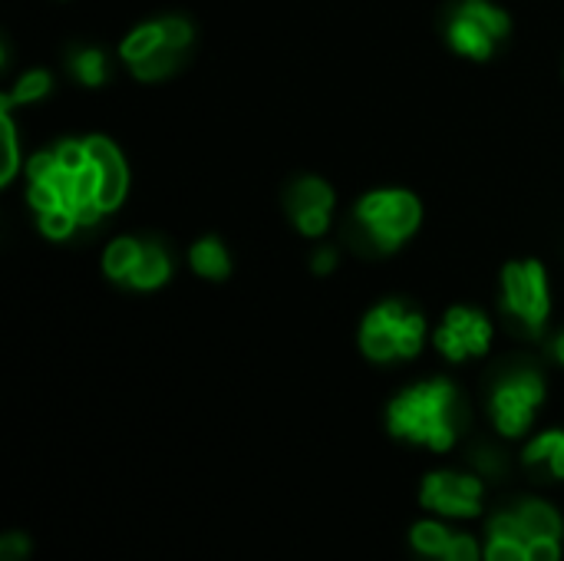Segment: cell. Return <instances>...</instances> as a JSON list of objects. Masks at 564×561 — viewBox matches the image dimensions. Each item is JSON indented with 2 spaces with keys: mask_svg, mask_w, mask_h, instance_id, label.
<instances>
[{
  "mask_svg": "<svg viewBox=\"0 0 564 561\" xmlns=\"http://www.w3.org/2000/svg\"><path fill=\"white\" fill-rule=\"evenodd\" d=\"M502 304H506V314L525 334L535 337L545 331L549 314H552V284L539 258L509 261L502 268Z\"/></svg>",
  "mask_w": 564,
  "mask_h": 561,
  "instance_id": "6",
  "label": "cell"
},
{
  "mask_svg": "<svg viewBox=\"0 0 564 561\" xmlns=\"http://www.w3.org/2000/svg\"><path fill=\"white\" fill-rule=\"evenodd\" d=\"M529 561H558L555 539H535V542H529Z\"/></svg>",
  "mask_w": 564,
  "mask_h": 561,
  "instance_id": "27",
  "label": "cell"
},
{
  "mask_svg": "<svg viewBox=\"0 0 564 561\" xmlns=\"http://www.w3.org/2000/svg\"><path fill=\"white\" fill-rule=\"evenodd\" d=\"M525 463L535 470V466H545L549 476H564V433H545L539 436L529 450H525Z\"/></svg>",
  "mask_w": 564,
  "mask_h": 561,
  "instance_id": "18",
  "label": "cell"
},
{
  "mask_svg": "<svg viewBox=\"0 0 564 561\" xmlns=\"http://www.w3.org/2000/svg\"><path fill=\"white\" fill-rule=\"evenodd\" d=\"M463 427V403L449 380H426L400 393L390 407V430L433 450H449Z\"/></svg>",
  "mask_w": 564,
  "mask_h": 561,
  "instance_id": "2",
  "label": "cell"
},
{
  "mask_svg": "<svg viewBox=\"0 0 564 561\" xmlns=\"http://www.w3.org/2000/svg\"><path fill=\"white\" fill-rule=\"evenodd\" d=\"M26 559V539L23 536H7L0 542V561H20Z\"/></svg>",
  "mask_w": 564,
  "mask_h": 561,
  "instance_id": "26",
  "label": "cell"
},
{
  "mask_svg": "<svg viewBox=\"0 0 564 561\" xmlns=\"http://www.w3.org/2000/svg\"><path fill=\"white\" fill-rule=\"evenodd\" d=\"M492 337H496V327H492V321L479 308L453 304L443 314V324L433 334V344H436V350L446 360L463 364L469 357H486L489 347H492Z\"/></svg>",
  "mask_w": 564,
  "mask_h": 561,
  "instance_id": "9",
  "label": "cell"
},
{
  "mask_svg": "<svg viewBox=\"0 0 564 561\" xmlns=\"http://www.w3.org/2000/svg\"><path fill=\"white\" fill-rule=\"evenodd\" d=\"M66 69L69 76L86 86V89H99L106 86L109 79V56L99 50V46H76L69 56H66Z\"/></svg>",
  "mask_w": 564,
  "mask_h": 561,
  "instance_id": "15",
  "label": "cell"
},
{
  "mask_svg": "<svg viewBox=\"0 0 564 561\" xmlns=\"http://www.w3.org/2000/svg\"><path fill=\"white\" fill-rule=\"evenodd\" d=\"M26 205L33 215L69 212L79 228L99 225L109 212L102 208V172L86 139H63L26 159Z\"/></svg>",
  "mask_w": 564,
  "mask_h": 561,
  "instance_id": "1",
  "label": "cell"
},
{
  "mask_svg": "<svg viewBox=\"0 0 564 561\" xmlns=\"http://www.w3.org/2000/svg\"><path fill=\"white\" fill-rule=\"evenodd\" d=\"M479 479L473 476H453V473H436L423 486V503L430 509L449 513V516H473L479 509Z\"/></svg>",
  "mask_w": 564,
  "mask_h": 561,
  "instance_id": "11",
  "label": "cell"
},
{
  "mask_svg": "<svg viewBox=\"0 0 564 561\" xmlns=\"http://www.w3.org/2000/svg\"><path fill=\"white\" fill-rule=\"evenodd\" d=\"M489 561H529V549L525 546H519V542H496L492 539V546H489Z\"/></svg>",
  "mask_w": 564,
  "mask_h": 561,
  "instance_id": "23",
  "label": "cell"
},
{
  "mask_svg": "<svg viewBox=\"0 0 564 561\" xmlns=\"http://www.w3.org/2000/svg\"><path fill=\"white\" fill-rule=\"evenodd\" d=\"M53 93V73L50 69H26L20 73V79L0 96V106H10V109H23V106H33V103H43L46 96Z\"/></svg>",
  "mask_w": 564,
  "mask_h": 561,
  "instance_id": "16",
  "label": "cell"
},
{
  "mask_svg": "<svg viewBox=\"0 0 564 561\" xmlns=\"http://www.w3.org/2000/svg\"><path fill=\"white\" fill-rule=\"evenodd\" d=\"M0 126H3V169H0V185H13V179L20 175V169L26 165L20 159V136H17V122H13V109L0 106Z\"/></svg>",
  "mask_w": 564,
  "mask_h": 561,
  "instance_id": "19",
  "label": "cell"
},
{
  "mask_svg": "<svg viewBox=\"0 0 564 561\" xmlns=\"http://www.w3.org/2000/svg\"><path fill=\"white\" fill-rule=\"evenodd\" d=\"M169 278H172V255L165 251V245L162 241H142V251L135 258V268H132L126 288L145 294V291L165 288Z\"/></svg>",
  "mask_w": 564,
  "mask_h": 561,
  "instance_id": "13",
  "label": "cell"
},
{
  "mask_svg": "<svg viewBox=\"0 0 564 561\" xmlns=\"http://www.w3.org/2000/svg\"><path fill=\"white\" fill-rule=\"evenodd\" d=\"M354 222L373 241L377 251L390 255L403 248L423 225V202L410 188H377L354 208Z\"/></svg>",
  "mask_w": 564,
  "mask_h": 561,
  "instance_id": "5",
  "label": "cell"
},
{
  "mask_svg": "<svg viewBox=\"0 0 564 561\" xmlns=\"http://www.w3.org/2000/svg\"><path fill=\"white\" fill-rule=\"evenodd\" d=\"M545 400V380L539 370L532 367H519L512 374H506L492 393H489V413L492 423L499 427V433L506 436H522L535 417V410Z\"/></svg>",
  "mask_w": 564,
  "mask_h": 561,
  "instance_id": "8",
  "label": "cell"
},
{
  "mask_svg": "<svg viewBox=\"0 0 564 561\" xmlns=\"http://www.w3.org/2000/svg\"><path fill=\"white\" fill-rule=\"evenodd\" d=\"M334 208H337V192L330 188V182L317 179V175H301L291 182L288 188V215L297 228V235L304 238H324L330 231L334 222Z\"/></svg>",
  "mask_w": 564,
  "mask_h": 561,
  "instance_id": "10",
  "label": "cell"
},
{
  "mask_svg": "<svg viewBox=\"0 0 564 561\" xmlns=\"http://www.w3.org/2000/svg\"><path fill=\"white\" fill-rule=\"evenodd\" d=\"M512 33V20L502 7H496L492 0H463L456 3L449 26H446V40L449 46L476 63H486L496 56L499 43Z\"/></svg>",
  "mask_w": 564,
  "mask_h": 561,
  "instance_id": "7",
  "label": "cell"
},
{
  "mask_svg": "<svg viewBox=\"0 0 564 561\" xmlns=\"http://www.w3.org/2000/svg\"><path fill=\"white\" fill-rule=\"evenodd\" d=\"M476 463H479L486 473H492V476H499V473L506 470V460H502V456H496L492 450H479V453H476Z\"/></svg>",
  "mask_w": 564,
  "mask_h": 561,
  "instance_id": "28",
  "label": "cell"
},
{
  "mask_svg": "<svg viewBox=\"0 0 564 561\" xmlns=\"http://www.w3.org/2000/svg\"><path fill=\"white\" fill-rule=\"evenodd\" d=\"M337 261H340V251L334 248V245H321L317 251H314V258H311V268H314V274H334V268H337Z\"/></svg>",
  "mask_w": 564,
  "mask_h": 561,
  "instance_id": "24",
  "label": "cell"
},
{
  "mask_svg": "<svg viewBox=\"0 0 564 561\" xmlns=\"http://www.w3.org/2000/svg\"><path fill=\"white\" fill-rule=\"evenodd\" d=\"M192 43H195L192 20L178 13H165L132 26L119 40V60L139 83H159L182 66Z\"/></svg>",
  "mask_w": 564,
  "mask_h": 561,
  "instance_id": "3",
  "label": "cell"
},
{
  "mask_svg": "<svg viewBox=\"0 0 564 561\" xmlns=\"http://www.w3.org/2000/svg\"><path fill=\"white\" fill-rule=\"evenodd\" d=\"M552 354L558 357V364H562V367H564V331H562V334H558V337H555V344H552Z\"/></svg>",
  "mask_w": 564,
  "mask_h": 561,
  "instance_id": "29",
  "label": "cell"
},
{
  "mask_svg": "<svg viewBox=\"0 0 564 561\" xmlns=\"http://www.w3.org/2000/svg\"><path fill=\"white\" fill-rule=\"evenodd\" d=\"M519 516H522L525 532H529L532 542H535V539H558V532H562L558 516H555L545 503H522V506H519Z\"/></svg>",
  "mask_w": 564,
  "mask_h": 561,
  "instance_id": "20",
  "label": "cell"
},
{
  "mask_svg": "<svg viewBox=\"0 0 564 561\" xmlns=\"http://www.w3.org/2000/svg\"><path fill=\"white\" fill-rule=\"evenodd\" d=\"M413 546H416V552H423L426 559H433V555H446V549H449V536H446V529H443V526H436V522H423V526H416V529H413Z\"/></svg>",
  "mask_w": 564,
  "mask_h": 561,
  "instance_id": "21",
  "label": "cell"
},
{
  "mask_svg": "<svg viewBox=\"0 0 564 561\" xmlns=\"http://www.w3.org/2000/svg\"><path fill=\"white\" fill-rule=\"evenodd\" d=\"M188 268L202 278V281H225L231 274V251L225 248L221 238L205 235L188 248Z\"/></svg>",
  "mask_w": 564,
  "mask_h": 561,
  "instance_id": "14",
  "label": "cell"
},
{
  "mask_svg": "<svg viewBox=\"0 0 564 561\" xmlns=\"http://www.w3.org/2000/svg\"><path fill=\"white\" fill-rule=\"evenodd\" d=\"M489 536H492L496 542H519V546H525V549H529V542H532L519 513H502V516H496L492 526H489Z\"/></svg>",
  "mask_w": 564,
  "mask_h": 561,
  "instance_id": "22",
  "label": "cell"
},
{
  "mask_svg": "<svg viewBox=\"0 0 564 561\" xmlns=\"http://www.w3.org/2000/svg\"><path fill=\"white\" fill-rule=\"evenodd\" d=\"M426 341V317L406 301H380L360 324V350L377 364L413 360Z\"/></svg>",
  "mask_w": 564,
  "mask_h": 561,
  "instance_id": "4",
  "label": "cell"
},
{
  "mask_svg": "<svg viewBox=\"0 0 564 561\" xmlns=\"http://www.w3.org/2000/svg\"><path fill=\"white\" fill-rule=\"evenodd\" d=\"M446 561H479V549H476V542L473 539H466V536H456V539H449V549H446Z\"/></svg>",
  "mask_w": 564,
  "mask_h": 561,
  "instance_id": "25",
  "label": "cell"
},
{
  "mask_svg": "<svg viewBox=\"0 0 564 561\" xmlns=\"http://www.w3.org/2000/svg\"><path fill=\"white\" fill-rule=\"evenodd\" d=\"M139 251H142V238H132V235L116 238V241L102 251V274H106L112 284L126 288V281H129V274H132V268H135Z\"/></svg>",
  "mask_w": 564,
  "mask_h": 561,
  "instance_id": "17",
  "label": "cell"
},
{
  "mask_svg": "<svg viewBox=\"0 0 564 561\" xmlns=\"http://www.w3.org/2000/svg\"><path fill=\"white\" fill-rule=\"evenodd\" d=\"M86 145H89V152L102 172V208L112 215L129 195V165L109 136H86Z\"/></svg>",
  "mask_w": 564,
  "mask_h": 561,
  "instance_id": "12",
  "label": "cell"
}]
</instances>
